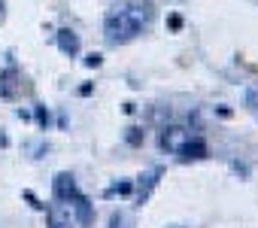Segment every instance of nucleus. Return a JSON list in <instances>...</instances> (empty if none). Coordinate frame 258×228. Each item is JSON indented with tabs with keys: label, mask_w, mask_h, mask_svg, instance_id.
Returning <instances> with one entry per match:
<instances>
[{
	"label": "nucleus",
	"mask_w": 258,
	"mask_h": 228,
	"mask_svg": "<svg viewBox=\"0 0 258 228\" xmlns=\"http://www.w3.org/2000/svg\"><path fill=\"white\" fill-rule=\"evenodd\" d=\"M146 22H149V10L146 7H115L109 16H106V22H103V34H106V40L109 43H131L134 37H140L143 34V28H146Z\"/></svg>",
	"instance_id": "f257e3e1"
},
{
	"label": "nucleus",
	"mask_w": 258,
	"mask_h": 228,
	"mask_svg": "<svg viewBox=\"0 0 258 228\" xmlns=\"http://www.w3.org/2000/svg\"><path fill=\"white\" fill-rule=\"evenodd\" d=\"M52 192H55V201H58V204L70 207V201L79 195V186H76V180H73L70 174H55V180H52Z\"/></svg>",
	"instance_id": "f03ea898"
},
{
	"label": "nucleus",
	"mask_w": 258,
	"mask_h": 228,
	"mask_svg": "<svg viewBox=\"0 0 258 228\" xmlns=\"http://www.w3.org/2000/svg\"><path fill=\"white\" fill-rule=\"evenodd\" d=\"M188 140H191V134H188L182 125H167V128L161 131V149H167V152H173V155H179V149H182Z\"/></svg>",
	"instance_id": "7ed1b4c3"
},
{
	"label": "nucleus",
	"mask_w": 258,
	"mask_h": 228,
	"mask_svg": "<svg viewBox=\"0 0 258 228\" xmlns=\"http://www.w3.org/2000/svg\"><path fill=\"white\" fill-rule=\"evenodd\" d=\"M70 210H73V216H76L79 225H91V222H94V207H91V201H88L82 192L70 201Z\"/></svg>",
	"instance_id": "20e7f679"
},
{
	"label": "nucleus",
	"mask_w": 258,
	"mask_h": 228,
	"mask_svg": "<svg viewBox=\"0 0 258 228\" xmlns=\"http://www.w3.org/2000/svg\"><path fill=\"white\" fill-rule=\"evenodd\" d=\"M46 216H49V228H73L70 207H64V204H52Z\"/></svg>",
	"instance_id": "39448f33"
},
{
	"label": "nucleus",
	"mask_w": 258,
	"mask_h": 228,
	"mask_svg": "<svg viewBox=\"0 0 258 228\" xmlns=\"http://www.w3.org/2000/svg\"><path fill=\"white\" fill-rule=\"evenodd\" d=\"M58 49H61L67 58H76V55H79V34H73L70 28L58 31Z\"/></svg>",
	"instance_id": "423d86ee"
},
{
	"label": "nucleus",
	"mask_w": 258,
	"mask_h": 228,
	"mask_svg": "<svg viewBox=\"0 0 258 228\" xmlns=\"http://www.w3.org/2000/svg\"><path fill=\"white\" fill-rule=\"evenodd\" d=\"M179 158L182 161H201V158H207V143L204 140H188L179 149Z\"/></svg>",
	"instance_id": "0eeeda50"
},
{
	"label": "nucleus",
	"mask_w": 258,
	"mask_h": 228,
	"mask_svg": "<svg viewBox=\"0 0 258 228\" xmlns=\"http://www.w3.org/2000/svg\"><path fill=\"white\" fill-rule=\"evenodd\" d=\"M158 177H161V170H152V174H146V177H143V180H146V186L140 183V195H137V201H140V204H146V198H149V192L155 189Z\"/></svg>",
	"instance_id": "6e6552de"
},
{
	"label": "nucleus",
	"mask_w": 258,
	"mask_h": 228,
	"mask_svg": "<svg viewBox=\"0 0 258 228\" xmlns=\"http://www.w3.org/2000/svg\"><path fill=\"white\" fill-rule=\"evenodd\" d=\"M131 192H134V183H131V180H121V183H112L103 195H106V198H115V195H131Z\"/></svg>",
	"instance_id": "1a4fd4ad"
},
{
	"label": "nucleus",
	"mask_w": 258,
	"mask_h": 228,
	"mask_svg": "<svg viewBox=\"0 0 258 228\" xmlns=\"http://www.w3.org/2000/svg\"><path fill=\"white\" fill-rule=\"evenodd\" d=\"M243 97H246V106L249 109H258V82H249L243 88Z\"/></svg>",
	"instance_id": "9d476101"
},
{
	"label": "nucleus",
	"mask_w": 258,
	"mask_h": 228,
	"mask_svg": "<svg viewBox=\"0 0 258 228\" xmlns=\"http://www.w3.org/2000/svg\"><path fill=\"white\" fill-rule=\"evenodd\" d=\"M131 225H134V219L127 216V213H121V210L109 216V228H131Z\"/></svg>",
	"instance_id": "9b49d317"
},
{
	"label": "nucleus",
	"mask_w": 258,
	"mask_h": 228,
	"mask_svg": "<svg viewBox=\"0 0 258 228\" xmlns=\"http://www.w3.org/2000/svg\"><path fill=\"white\" fill-rule=\"evenodd\" d=\"M100 61H103V58H100L97 52H91V55L85 58V67H100Z\"/></svg>",
	"instance_id": "f8f14e48"
},
{
	"label": "nucleus",
	"mask_w": 258,
	"mask_h": 228,
	"mask_svg": "<svg viewBox=\"0 0 258 228\" xmlns=\"http://www.w3.org/2000/svg\"><path fill=\"white\" fill-rule=\"evenodd\" d=\"M37 119H40V125H43V128L49 125V112H46L43 106H37Z\"/></svg>",
	"instance_id": "ddd939ff"
},
{
	"label": "nucleus",
	"mask_w": 258,
	"mask_h": 228,
	"mask_svg": "<svg viewBox=\"0 0 258 228\" xmlns=\"http://www.w3.org/2000/svg\"><path fill=\"white\" fill-rule=\"evenodd\" d=\"M127 143H140V128H131V134H127Z\"/></svg>",
	"instance_id": "4468645a"
},
{
	"label": "nucleus",
	"mask_w": 258,
	"mask_h": 228,
	"mask_svg": "<svg viewBox=\"0 0 258 228\" xmlns=\"http://www.w3.org/2000/svg\"><path fill=\"white\" fill-rule=\"evenodd\" d=\"M170 28L179 31V28H182V19H179V16H170Z\"/></svg>",
	"instance_id": "2eb2a0df"
},
{
	"label": "nucleus",
	"mask_w": 258,
	"mask_h": 228,
	"mask_svg": "<svg viewBox=\"0 0 258 228\" xmlns=\"http://www.w3.org/2000/svg\"><path fill=\"white\" fill-rule=\"evenodd\" d=\"M0 22H4V0H0Z\"/></svg>",
	"instance_id": "dca6fc26"
},
{
	"label": "nucleus",
	"mask_w": 258,
	"mask_h": 228,
	"mask_svg": "<svg viewBox=\"0 0 258 228\" xmlns=\"http://www.w3.org/2000/svg\"><path fill=\"white\" fill-rule=\"evenodd\" d=\"M170 228H182V225H170Z\"/></svg>",
	"instance_id": "f3484780"
}]
</instances>
